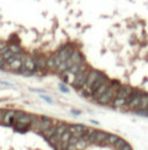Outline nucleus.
Segmentation results:
<instances>
[{"label": "nucleus", "instance_id": "nucleus-1", "mask_svg": "<svg viewBox=\"0 0 148 150\" xmlns=\"http://www.w3.org/2000/svg\"><path fill=\"white\" fill-rule=\"evenodd\" d=\"M89 72H90V69H89L86 65H81V66H80V69H79V72L75 75L74 81H73L72 84H73L75 88H78V89L82 88V87L85 85L86 81H87V77H88Z\"/></svg>", "mask_w": 148, "mask_h": 150}, {"label": "nucleus", "instance_id": "nucleus-2", "mask_svg": "<svg viewBox=\"0 0 148 150\" xmlns=\"http://www.w3.org/2000/svg\"><path fill=\"white\" fill-rule=\"evenodd\" d=\"M116 92H117V90H116L112 85H110L109 89L97 99V102H98L100 104H109V103L114 99V97L116 96Z\"/></svg>", "mask_w": 148, "mask_h": 150}, {"label": "nucleus", "instance_id": "nucleus-3", "mask_svg": "<svg viewBox=\"0 0 148 150\" xmlns=\"http://www.w3.org/2000/svg\"><path fill=\"white\" fill-rule=\"evenodd\" d=\"M74 51H75V50H74L71 45H65V46H63V47L59 50V52H58L57 54L59 56L60 60L64 63V61H66V60H68V59L71 58V56L73 54Z\"/></svg>", "mask_w": 148, "mask_h": 150}, {"label": "nucleus", "instance_id": "nucleus-4", "mask_svg": "<svg viewBox=\"0 0 148 150\" xmlns=\"http://www.w3.org/2000/svg\"><path fill=\"white\" fill-rule=\"evenodd\" d=\"M132 92H133L132 87H130V85H123V87H120V88L117 90L116 97H117V98H122V99H127L129 96H130Z\"/></svg>", "mask_w": 148, "mask_h": 150}, {"label": "nucleus", "instance_id": "nucleus-5", "mask_svg": "<svg viewBox=\"0 0 148 150\" xmlns=\"http://www.w3.org/2000/svg\"><path fill=\"white\" fill-rule=\"evenodd\" d=\"M109 87H110V83H109V80H108L107 82H104L103 84H101V85H100V87H98V88H97V89L92 94V98L97 100V99H98V98H100V97H101V96H102V95H103V94L109 89Z\"/></svg>", "mask_w": 148, "mask_h": 150}, {"label": "nucleus", "instance_id": "nucleus-6", "mask_svg": "<svg viewBox=\"0 0 148 150\" xmlns=\"http://www.w3.org/2000/svg\"><path fill=\"white\" fill-rule=\"evenodd\" d=\"M70 60L72 61L73 65H79V66H80V65H83V63H85V59H83L82 54H81L80 51H78V50H75V51L73 52V54L71 56Z\"/></svg>", "mask_w": 148, "mask_h": 150}, {"label": "nucleus", "instance_id": "nucleus-7", "mask_svg": "<svg viewBox=\"0 0 148 150\" xmlns=\"http://www.w3.org/2000/svg\"><path fill=\"white\" fill-rule=\"evenodd\" d=\"M61 63L63 61L60 60L59 56L58 54H54V56H52V57H50L47 59V63L46 64H47V67H50V68H58Z\"/></svg>", "mask_w": 148, "mask_h": 150}, {"label": "nucleus", "instance_id": "nucleus-8", "mask_svg": "<svg viewBox=\"0 0 148 150\" xmlns=\"http://www.w3.org/2000/svg\"><path fill=\"white\" fill-rule=\"evenodd\" d=\"M109 134L105 133V132H102V131H96V136H95V142L97 143H102L104 142L107 139H108Z\"/></svg>", "mask_w": 148, "mask_h": 150}, {"label": "nucleus", "instance_id": "nucleus-9", "mask_svg": "<svg viewBox=\"0 0 148 150\" xmlns=\"http://www.w3.org/2000/svg\"><path fill=\"white\" fill-rule=\"evenodd\" d=\"M140 111H146L148 110V94H141V102L138 107Z\"/></svg>", "mask_w": 148, "mask_h": 150}, {"label": "nucleus", "instance_id": "nucleus-10", "mask_svg": "<svg viewBox=\"0 0 148 150\" xmlns=\"http://www.w3.org/2000/svg\"><path fill=\"white\" fill-rule=\"evenodd\" d=\"M36 63V69H44L45 67H47V60L44 58V57H39L35 60Z\"/></svg>", "mask_w": 148, "mask_h": 150}, {"label": "nucleus", "instance_id": "nucleus-11", "mask_svg": "<svg viewBox=\"0 0 148 150\" xmlns=\"http://www.w3.org/2000/svg\"><path fill=\"white\" fill-rule=\"evenodd\" d=\"M85 129H87V127H86L85 125H72V126L68 127V131H70L71 133H75V132H78V133H83Z\"/></svg>", "mask_w": 148, "mask_h": 150}, {"label": "nucleus", "instance_id": "nucleus-12", "mask_svg": "<svg viewBox=\"0 0 148 150\" xmlns=\"http://www.w3.org/2000/svg\"><path fill=\"white\" fill-rule=\"evenodd\" d=\"M22 66H23V63H22V59H20V60H15L14 63H12L8 67L13 71H17V69L22 68Z\"/></svg>", "mask_w": 148, "mask_h": 150}, {"label": "nucleus", "instance_id": "nucleus-13", "mask_svg": "<svg viewBox=\"0 0 148 150\" xmlns=\"http://www.w3.org/2000/svg\"><path fill=\"white\" fill-rule=\"evenodd\" d=\"M124 105H126V99H122V98H117V97L115 98V100H114L115 107H122Z\"/></svg>", "mask_w": 148, "mask_h": 150}, {"label": "nucleus", "instance_id": "nucleus-14", "mask_svg": "<svg viewBox=\"0 0 148 150\" xmlns=\"http://www.w3.org/2000/svg\"><path fill=\"white\" fill-rule=\"evenodd\" d=\"M72 138V133L70 132V131H66L63 135H61V139H60V141H63L64 143H68V141H70V139Z\"/></svg>", "mask_w": 148, "mask_h": 150}, {"label": "nucleus", "instance_id": "nucleus-15", "mask_svg": "<svg viewBox=\"0 0 148 150\" xmlns=\"http://www.w3.org/2000/svg\"><path fill=\"white\" fill-rule=\"evenodd\" d=\"M118 140H119V139H118L116 135H109V136H108V139H107V141H108V143H109V144H115Z\"/></svg>", "mask_w": 148, "mask_h": 150}, {"label": "nucleus", "instance_id": "nucleus-16", "mask_svg": "<svg viewBox=\"0 0 148 150\" xmlns=\"http://www.w3.org/2000/svg\"><path fill=\"white\" fill-rule=\"evenodd\" d=\"M126 144H127V143H126V142H125L124 140H122V139H119V140H118V141H117V142L115 143V147H116L117 149H119V150H120V149H122V148H123V147H125Z\"/></svg>", "mask_w": 148, "mask_h": 150}, {"label": "nucleus", "instance_id": "nucleus-17", "mask_svg": "<svg viewBox=\"0 0 148 150\" xmlns=\"http://www.w3.org/2000/svg\"><path fill=\"white\" fill-rule=\"evenodd\" d=\"M9 50H10L13 53H20V52H21V49H20L17 45H14V44H13V45H10Z\"/></svg>", "mask_w": 148, "mask_h": 150}, {"label": "nucleus", "instance_id": "nucleus-18", "mask_svg": "<svg viewBox=\"0 0 148 150\" xmlns=\"http://www.w3.org/2000/svg\"><path fill=\"white\" fill-rule=\"evenodd\" d=\"M59 87H60V90H61V91H64V92H68V89H67L64 84H60Z\"/></svg>", "mask_w": 148, "mask_h": 150}, {"label": "nucleus", "instance_id": "nucleus-19", "mask_svg": "<svg viewBox=\"0 0 148 150\" xmlns=\"http://www.w3.org/2000/svg\"><path fill=\"white\" fill-rule=\"evenodd\" d=\"M120 150H132V149H131V146H130V144H126L125 147H123Z\"/></svg>", "mask_w": 148, "mask_h": 150}, {"label": "nucleus", "instance_id": "nucleus-20", "mask_svg": "<svg viewBox=\"0 0 148 150\" xmlns=\"http://www.w3.org/2000/svg\"><path fill=\"white\" fill-rule=\"evenodd\" d=\"M3 47H6V46H5V43H3V42H1V41H0V50H2V49H3Z\"/></svg>", "mask_w": 148, "mask_h": 150}, {"label": "nucleus", "instance_id": "nucleus-21", "mask_svg": "<svg viewBox=\"0 0 148 150\" xmlns=\"http://www.w3.org/2000/svg\"><path fill=\"white\" fill-rule=\"evenodd\" d=\"M139 114H141V116H148L147 112H145V111H140V112H138Z\"/></svg>", "mask_w": 148, "mask_h": 150}, {"label": "nucleus", "instance_id": "nucleus-22", "mask_svg": "<svg viewBox=\"0 0 148 150\" xmlns=\"http://www.w3.org/2000/svg\"><path fill=\"white\" fill-rule=\"evenodd\" d=\"M72 112H73V114H80V111H78V110H73Z\"/></svg>", "mask_w": 148, "mask_h": 150}]
</instances>
